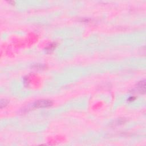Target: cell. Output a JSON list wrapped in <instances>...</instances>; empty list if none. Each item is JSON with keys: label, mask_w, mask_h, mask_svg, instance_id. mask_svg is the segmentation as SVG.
<instances>
[{"label": "cell", "mask_w": 146, "mask_h": 146, "mask_svg": "<svg viewBox=\"0 0 146 146\" xmlns=\"http://www.w3.org/2000/svg\"><path fill=\"white\" fill-rule=\"evenodd\" d=\"M52 104V103L50 100H39L34 102L32 106L34 108H47L50 107Z\"/></svg>", "instance_id": "1"}, {"label": "cell", "mask_w": 146, "mask_h": 146, "mask_svg": "<svg viewBox=\"0 0 146 146\" xmlns=\"http://www.w3.org/2000/svg\"><path fill=\"white\" fill-rule=\"evenodd\" d=\"M137 88L140 93H145V80H142L137 84Z\"/></svg>", "instance_id": "2"}]
</instances>
